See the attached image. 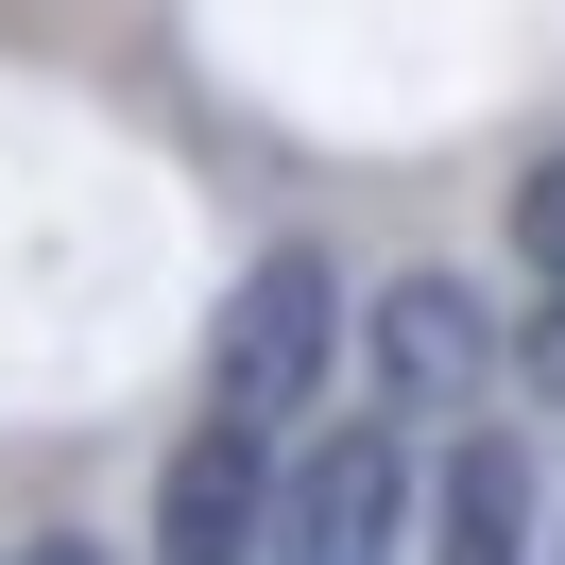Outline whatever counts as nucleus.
<instances>
[{
  "label": "nucleus",
  "mask_w": 565,
  "mask_h": 565,
  "mask_svg": "<svg viewBox=\"0 0 565 565\" xmlns=\"http://www.w3.org/2000/svg\"><path fill=\"white\" fill-rule=\"evenodd\" d=\"M326 377H343V257H326V241H275L241 291H223V326H206V428L275 446Z\"/></svg>",
  "instance_id": "1"
},
{
  "label": "nucleus",
  "mask_w": 565,
  "mask_h": 565,
  "mask_svg": "<svg viewBox=\"0 0 565 565\" xmlns=\"http://www.w3.org/2000/svg\"><path fill=\"white\" fill-rule=\"evenodd\" d=\"M360 377H377V428L412 446V428L480 412V377H497V309H480L462 275H377V326H360Z\"/></svg>",
  "instance_id": "2"
},
{
  "label": "nucleus",
  "mask_w": 565,
  "mask_h": 565,
  "mask_svg": "<svg viewBox=\"0 0 565 565\" xmlns=\"http://www.w3.org/2000/svg\"><path fill=\"white\" fill-rule=\"evenodd\" d=\"M257 548H275V446L189 428L172 480H154V565H257Z\"/></svg>",
  "instance_id": "3"
},
{
  "label": "nucleus",
  "mask_w": 565,
  "mask_h": 565,
  "mask_svg": "<svg viewBox=\"0 0 565 565\" xmlns=\"http://www.w3.org/2000/svg\"><path fill=\"white\" fill-rule=\"evenodd\" d=\"M531 548V446H446V480H428V565H514Z\"/></svg>",
  "instance_id": "4"
},
{
  "label": "nucleus",
  "mask_w": 565,
  "mask_h": 565,
  "mask_svg": "<svg viewBox=\"0 0 565 565\" xmlns=\"http://www.w3.org/2000/svg\"><path fill=\"white\" fill-rule=\"evenodd\" d=\"M514 257L548 275V309H565V154H531V172H514Z\"/></svg>",
  "instance_id": "5"
},
{
  "label": "nucleus",
  "mask_w": 565,
  "mask_h": 565,
  "mask_svg": "<svg viewBox=\"0 0 565 565\" xmlns=\"http://www.w3.org/2000/svg\"><path fill=\"white\" fill-rule=\"evenodd\" d=\"M0 565H104V548H86V531H35V548H0Z\"/></svg>",
  "instance_id": "6"
},
{
  "label": "nucleus",
  "mask_w": 565,
  "mask_h": 565,
  "mask_svg": "<svg viewBox=\"0 0 565 565\" xmlns=\"http://www.w3.org/2000/svg\"><path fill=\"white\" fill-rule=\"evenodd\" d=\"M548 394H565V309H548Z\"/></svg>",
  "instance_id": "7"
}]
</instances>
